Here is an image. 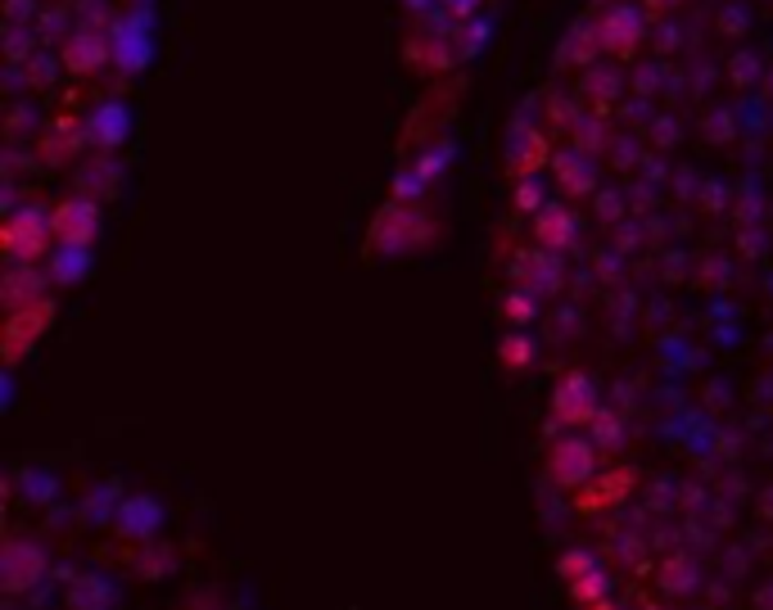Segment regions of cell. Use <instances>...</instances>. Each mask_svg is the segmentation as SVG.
Returning <instances> with one entry per match:
<instances>
[{
	"instance_id": "603a6c76",
	"label": "cell",
	"mask_w": 773,
	"mask_h": 610,
	"mask_svg": "<svg viewBox=\"0 0 773 610\" xmlns=\"http://www.w3.org/2000/svg\"><path fill=\"white\" fill-rule=\"evenodd\" d=\"M136 570L146 574V579H168L172 570H177V552L168 548V542H146V548H140V557H136Z\"/></svg>"
},
{
	"instance_id": "8fae6325",
	"label": "cell",
	"mask_w": 773,
	"mask_h": 610,
	"mask_svg": "<svg viewBox=\"0 0 773 610\" xmlns=\"http://www.w3.org/2000/svg\"><path fill=\"white\" fill-rule=\"evenodd\" d=\"M50 271H41V262H10L6 267V281H0V299H6V308H28V303H41L50 299Z\"/></svg>"
},
{
	"instance_id": "4316f807",
	"label": "cell",
	"mask_w": 773,
	"mask_h": 610,
	"mask_svg": "<svg viewBox=\"0 0 773 610\" xmlns=\"http://www.w3.org/2000/svg\"><path fill=\"white\" fill-rule=\"evenodd\" d=\"M547 181H543V172H534V177H521V186H516V209L521 213H543L547 209Z\"/></svg>"
},
{
	"instance_id": "3957f363",
	"label": "cell",
	"mask_w": 773,
	"mask_h": 610,
	"mask_svg": "<svg viewBox=\"0 0 773 610\" xmlns=\"http://www.w3.org/2000/svg\"><path fill=\"white\" fill-rule=\"evenodd\" d=\"M426 240H430V222H426V213H420L416 203L389 199L385 209L376 213V222H371V249H376L380 258L412 253V249H420Z\"/></svg>"
},
{
	"instance_id": "836d02e7",
	"label": "cell",
	"mask_w": 773,
	"mask_h": 610,
	"mask_svg": "<svg viewBox=\"0 0 773 610\" xmlns=\"http://www.w3.org/2000/svg\"><path fill=\"white\" fill-rule=\"evenodd\" d=\"M448 10H453V19H470L479 10V0H448Z\"/></svg>"
},
{
	"instance_id": "cb8c5ba5",
	"label": "cell",
	"mask_w": 773,
	"mask_h": 610,
	"mask_svg": "<svg viewBox=\"0 0 773 610\" xmlns=\"http://www.w3.org/2000/svg\"><path fill=\"white\" fill-rule=\"evenodd\" d=\"M615 96H620V73H611V68H593L584 78V100L597 113H606V104H615Z\"/></svg>"
},
{
	"instance_id": "83f0119b",
	"label": "cell",
	"mask_w": 773,
	"mask_h": 610,
	"mask_svg": "<svg viewBox=\"0 0 773 610\" xmlns=\"http://www.w3.org/2000/svg\"><path fill=\"white\" fill-rule=\"evenodd\" d=\"M118 177H122V168L109 163V159H100V163H91V168L82 172V186H87V194L96 199V194H113V190H118Z\"/></svg>"
},
{
	"instance_id": "7c38bea8",
	"label": "cell",
	"mask_w": 773,
	"mask_h": 610,
	"mask_svg": "<svg viewBox=\"0 0 773 610\" xmlns=\"http://www.w3.org/2000/svg\"><path fill=\"white\" fill-rule=\"evenodd\" d=\"M512 271H516L521 286L538 290L543 299L566 286V271H561V253H552V249H543V244H538V249H521V258H516Z\"/></svg>"
},
{
	"instance_id": "52a82bcc",
	"label": "cell",
	"mask_w": 773,
	"mask_h": 610,
	"mask_svg": "<svg viewBox=\"0 0 773 610\" xmlns=\"http://www.w3.org/2000/svg\"><path fill=\"white\" fill-rule=\"evenodd\" d=\"M63 68L68 73H78V78H91L100 73V68L109 63L113 54V37L100 32V28H73V37H63Z\"/></svg>"
},
{
	"instance_id": "44dd1931",
	"label": "cell",
	"mask_w": 773,
	"mask_h": 610,
	"mask_svg": "<svg viewBox=\"0 0 773 610\" xmlns=\"http://www.w3.org/2000/svg\"><path fill=\"white\" fill-rule=\"evenodd\" d=\"M498 358L512 367V371H529L534 367V358H538V344H534V334L521 326V330H512L503 344H498Z\"/></svg>"
},
{
	"instance_id": "ffe728a7",
	"label": "cell",
	"mask_w": 773,
	"mask_h": 610,
	"mask_svg": "<svg viewBox=\"0 0 773 610\" xmlns=\"http://www.w3.org/2000/svg\"><path fill=\"white\" fill-rule=\"evenodd\" d=\"M597 54H602V32H597L593 23L575 28V32L566 37V46H561V59H566V63H579V68H588Z\"/></svg>"
},
{
	"instance_id": "f1b7e54d",
	"label": "cell",
	"mask_w": 773,
	"mask_h": 610,
	"mask_svg": "<svg viewBox=\"0 0 773 610\" xmlns=\"http://www.w3.org/2000/svg\"><path fill=\"white\" fill-rule=\"evenodd\" d=\"M661 583H665L670 592H692V588L701 583V570H696L692 561H683V557H678V561H670V566H665V579H661Z\"/></svg>"
},
{
	"instance_id": "5b68a950",
	"label": "cell",
	"mask_w": 773,
	"mask_h": 610,
	"mask_svg": "<svg viewBox=\"0 0 773 610\" xmlns=\"http://www.w3.org/2000/svg\"><path fill=\"white\" fill-rule=\"evenodd\" d=\"M602 412V402H597V384L584 376V371H571L566 380H561L552 389V417L566 426V430H579L588 426L593 417Z\"/></svg>"
},
{
	"instance_id": "4fadbf2b",
	"label": "cell",
	"mask_w": 773,
	"mask_h": 610,
	"mask_svg": "<svg viewBox=\"0 0 773 610\" xmlns=\"http://www.w3.org/2000/svg\"><path fill=\"white\" fill-rule=\"evenodd\" d=\"M507 163H512L516 177L543 172V163H547V136H543V127H534L529 118H516V127L507 136Z\"/></svg>"
},
{
	"instance_id": "5bb4252c",
	"label": "cell",
	"mask_w": 773,
	"mask_h": 610,
	"mask_svg": "<svg viewBox=\"0 0 773 610\" xmlns=\"http://www.w3.org/2000/svg\"><path fill=\"white\" fill-rule=\"evenodd\" d=\"M118 601H122V588L105 570H87L68 583V610H118Z\"/></svg>"
},
{
	"instance_id": "4dcf8cb0",
	"label": "cell",
	"mask_w": 773,
	"mask_h": 610,
	"mask_svg": "<svg viewBox=\"0 0 773 610\" xmlns=\"http://www.w3.org/2000/svg\"><path fill=\"white\" fill-rule=\"evenodd\" d=\"M575 141H579L584 150H602V141H606L602 118H584V113H579V122H575Z\"/></svg>"
},
{
	"instance_id": "9a60e30c",
	"label": "cell",
	"mask_w": 773,
	"mask_h": 610,
	"mask_svg": "<svg viewBox=\"0 0 773 610\" xmlns=\"http://www.w3.org/2000/svg\"><path fill=\"white\" fill-rule=\"evenodd\" d=\"M534 240L552 253H566L579 240V218L566 209V203H547L543 213H534Z\"/></svg>"
},
{
	"instance_id": "484cf974",
	"label": "cell",
	"mask_w": 773,
	"mask_h": 610,
	"mask_svg": "<svg viewBox=\"0 0 773 610\" xmlns=\"http://www.w3.org/2000/svg\"><path fill=\"white\" fill-rule=\"evenodd\" d=\"M588 430H593V443H597L602 452H620V448H624V421H620V417L597 412V417L588 421Z\"/></svg>"
},
{
	"instance_id": "7a4b0ae2",
	"label": "cell",
	"mask_w": 773,
	"mask_h": 610,
	"mask_svg": "<svg viewBox=\"0 0 773 610\" xmlns=\"http://www.w3.org/2000/svg\"><path fill=\"white\" fill-rule=\"evenodd\" d=\"M54 561H50V548L37 538V533H14L0 552V583H6L10 597H28L37 592L46 579H50Z\"/></svg>"
},
{
	"instance_id": "ac0fdd59",
	"label": "cell",
	"mask_w": 773,
	"mask_h": 610,
	"mask_svg": "<svg viewBox=\"0 0 773 610\" xmlns=\"http://www.w3.org/2000/svg\"><path fill=\"white\" fill-rule=\"evenodd\" d=\"M87 267H91V249H87V244H63V240H59V244L50 249V277H54L59 286L82 281Z\"/></svg>"
},
{
	"instance_id": "e575fe53",
	"label": "cell",
	"mask_w": 773,
	"mask_h": 610,
	"mask_svg": "<svg viewBox=\"0 0 773 610\" xmlns=\"http://www.w3.org/2000/svg\"><path fill=\"white\" fill-rule=\"evenodd\" d=\"M407 10H430V0H407Z\"/></svg>"
},
{
	"instance_id": "d6986e66",
	"label": "cell",
	"mask_w": 773,
	"mask_h": 610,
	"mask_svg": "<svg viewBox=\"0 0 773 610\" xmlns=\"http://www.w3.org/2000/svg\"><path fill=\"white\" fill-rule=\"evenodd\" d=\"M14 489H19L28 502H37V507H59V480H54L50 470H19Z\"/></svg>"
},
{
	"instance_id": "1f68e13d",
	"label": "cell",
	"mask_w": 773,
	"mask_h": 610,
	"mask_svg": "<svg viewBox=\"0 0 773 610\" xmlns=\"http://www.w3.org/2000/svg\"><path fill=\"white\" fill-rule=\"evenodd\" d=\"M755 78H760V59H755V54H737V59H733V82L746 87V82H755Z\"/></svg>"
},
{
	"instance_id": "d4e9b609",
	"label": "cell",
	"mask_w": 773,
	"mask_h": 610,
	"mask_svg": "<svg viewBox=\"0 0 773 610\" xmlns=\"http://www.w3.org/2000/svg\"><path fill=\"white\" fill-rule=\"evenodd\" d=\"M118 507H122L118 484H96V489L87 493V502H82V516H87V520H113Z\"/></svg>"
},
{
	"instance_id": "f546056e",
	"label": "cell",
	"mask_w": 773,
	"mask_h": 610,
	"mask_svg": "<svg viewBox=\"0 0 773 610\" xmlns=\"http://www.w3.org/2000/svg\"><path fill=\"white\" fill-rule=\"evenodd\" d=\"M63 63V54H50V50H37L32 59H28V82L32 87H50L59 73H54V68Z\"/></svg>"
},
{
	"instance_id": "30bf717a",
	"label": "cell",
	"mask_w": 773,
	"mask_h": 610,
	"mask_svg": "<svg viewBox=\"0 0 773 610\" xmlns=\"http://www.w3.org/2000/svg\"><path fill=\"white\" fill-rule=\"evenodd\" d=\"M597 32H602V50L606 54H634L643 46V37H647V19H643L638 6H611L602 14Z\"/></svg>"
},
{
	"instance_id": "e0dca14e",
	"label": "cell",
	"mask_w": 773,
	"mask_h": 610,
	"mask_svg": "<svg viewBox=\"0 0 773 610\" xmlns=\"http://www.w3.org/2000/svg\"><path fill=\"white\" fill-rule=\"evenodd\" d=\"M552 177L561 181V190H566V194H593V190H597V168H593V159L579 154V150L556 154V159H552Z\"/></svg>"
},
{
	"instance_id": "ba28073f",
	"label": "cell",
	"mask_w": 773,
	"mask_h": 610,
	"mask_svg": "<svg viewBox=\"0 0 773 610\" xmlns=\"http://www.w3.org/2000/svg\"><path fill=\"white\" fill-rule=\"evenodd\" d=\"M50 321H54V303H50V299L28 303V308H14V312L6 317V362H10V367L46 334Z\"/></svg>"
},
{
	"instance_id": "d6a6232c",
	"label": "cell",
	"mask_w": 773,
	"mask_h": 610,
	"mask_svg": "<svg viewBox=\"0 0 773 610\" xmlns=\"http://www.w3.org/2000/svg\"><path fill=\"white\" fill-rule=\"evenodd\" d=\"M37 0H10V23H37Z\"/></svg>"
},
{
	"instance_id": "8992f818",
	"label": "cell",
	"mask_w": 773,
	"mask_h": 610,
	"mask_svg": "<svg viewBox=\"0 0 773 610\" xmlns=\"http://www.w3.org/2000/svg\"><path fill=\"white\" fill-rule=\"evenodd\" d=\"M561 574H566V583H571L579 606H593V601L611 597V570L588 548H571L566 557H561Z\"/></svg>"
},
{
	"instance_id": "7402d4cb",
	"label": "cell",
	"mask_w": 773,
	"mask_h": 610,
	"mask_svg": "<svg viewBox=\"0 0 773 610\" xmlns=\"http://www.w3.org/2000/svg\"><path fill=\"white\" fill-rule=\"evenodd\" d=\"M503 312H507V321H512V326H534V317L543 312V294H538V290H529V286H516V290H507Z\"/></svg>"
},
{
	"instance_id": "9c48e42d",
	"label": "cell",
	"mask_w": 773,
	"mask_h": 610,
	"mask_svg": "<svg viewBox=\"0 0 773 610\" xmlns=\"http://www.w3.org/2000/svg\"><path fill=\"white\" fill-rule=\"evenodd\" d=\"M100 236V203L91 194H78V199H63L54 209V240L63 244H96Z\"/></svg>"
},
{
	"instance_id": "2e32d148",
	"label": "cell",
	"mask_w": 773,
	"mask_h": 610,
	"mask_svg": "<svg viewBox=\"0 0 773 610\" xmlns=\"http://www.w3.org/2000/svg\"><path fill=\"white\" fill-rule=\"evenodd\" d=\"M113 524H118L127 538H136V542H150V538L163 529V507H159V498L131 493V498H122V507H118Z\"/></svg>"
},
{
	"instance_id": "277c9868",
	"label": "cell",
	"mask_w": 773,
	"mask_h": 610,
	"mask_svg": "<svg viewBox=\"0 0 773 610\" xmlns=\"http://www.w3.org/2000/svg\"><path fill=\"white\" fill-rule=\"evenodd\" d=\"M547 474L561 489H588L597 480V443L588 434H556L547 448Z\"/></svg>"
},
{
	"instance_id": "6da1fadb",
	"label": "cell",
	"mask_w": 773,
	"mask_h": 610,
	"mask_svg": "<svg viewBox=\"0 0 773 610\" xmlns=\"http://www.w3.org/2000/svg\"><path fill=\"white\" fill-rule=\"evenodd\" d=\"M0 244H6L10 262H46L54 240V209L46 203H19L14 213H6V227H0Z\"/></svg>"
}]
</instances>
